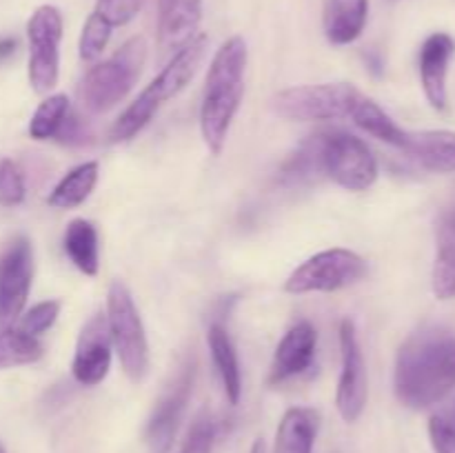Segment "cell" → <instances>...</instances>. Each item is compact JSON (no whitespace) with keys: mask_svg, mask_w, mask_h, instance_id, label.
I'll return each instance as SVG.
<instances>
[{"mask_svg":"<svg viewBox=\"0 0 455 453\" xmlns=\"http://www.w3.org/2000/svg\"><path fill=\"white\" fill-rule=\"evenodd\" d=\"M455 389V333L440 324L413 331L395 355L394 391L409 409H429Z\"/></svg>","mask_w":455,"mask_h":453,"instance_id":"1","label":"cell"},{"mask_svg":"<svg viewBox=\"0 0 455 453\" xmlns=\"http://www.w3.org/2000/svg\"><path fill=\"white\" fill-rule=\"evenodd\" d=\"M247 60V43L234 36L220 44L209 65L200 105V133L213 155H220L225 149L231 123L243 102Z\"/></svg>","mask_w":455,"mask_h":453,"instance_id":"2","label":"cell"},{"mask_svg":"<svg viewBox=\"0 0 455 453\" xmlns=\"http://www.w3.org/2000/svg\"><path fill=\"white\" fill-rule=\"evenodd\" d=\"M207 47L209 40L204 34H196L189 43L182 44L173 53L172 60L163 67V71L142 89L140 96L114 120L109 129V142L120 145V142L133 140L154 120L160 107L176 98L194 80L198 67L203 65Z\"/></svg>","mask_w":455,"mask_h":453,"instance_id":"3","label":"cell"},{"mask_svg":"<svg viewBox=\"0 0 455 453\" xmlns=\"http://www.w3.org/2000/svg\"><path fill=\"white\" fill-rule=\"evenodd\" d=\"M147 40L142 36L129 38L114 56L98 62L84 74L78 87L80 105L87 114H107L118 102L127 98L133 84L140 78V71L147 62Z\"/></svg>","mask_w":455,"mask_h":453,"instance_id":"4","label":"cell"},{"mask_svg":"<svg viewBox=\"0 0 455 453\" xmlns=\"http://www.w3.org/2000/svg\"><path fill=\"white\" fill-rule=\"evenodd\" d=\"M107 324L123 371L132 382H142L149 373V342L132 291L120 280L107 291Z\"/></svg>","mask_w":455,"mask_h":453,"instance_id":"5","label":"cell"},{"mask_svg":"<svg viewBox=\"0 0 455 453\" xmlns=\"http://www.w3.org/2000/svg\"><path fill=\"white\" fill-rule=\"evenodd\" d=\"M363 96L360 89L349 83H323L289 87L271 98L275 115L293 123H327L345 120Z\"/></svg>","mask_w":455,"mask_h":453,"instance_id":"6","label":"cell"},{"mask_svg":"<svg viewBox=\"0 0 455 453\" xmlns=\"http://www.w3.org/2000/svg\"><path fill=\"white\" fill-rule=\"evenodd\" d=\"M367 271V260L351 249H327L298 265L284 280V291L296 296L333 293L360 282Z\"/></svg>","mask_w":455,"mask_h":453,"instance_id":"7","label":"cell"},{"mask_svg":"<svg viewBox=\"0 0 455 453\" xmlns=\"http://www.w3.org/2000/svg\"><path fill=\"white\" fill-rule=\"evenodd\" d=\"M323 173L347 191H367L378 180V160L363 138L349 131H324Z\"/></svg>","mask_w":455,"mask_h":453,"instance_id":"8","label":"cell"},{"mask_svg":"<svg viewBox=\"0 0 455 453\" xmlns=\"http://www.w3.org/2000/svg\"><path fill=\"white\" fill-rule=\"evenodd\" d=\"M29 40V84L36 93H49L60 76L62 13L53 4H43L27 22Z\"/></svg>","mask_w":455,"mask_h":453,"instance_id":"9","label":"cell"},{"mask_svg":"<svg viewBox=\"0 0 455 453\" xmlns=\"http://www.w3.org/2000/svg\"><path fill=\"white\" fill-rule=\"evenodd\" d=\"M34 282V247L16 235L0 253V327H13L22 315Z\"/></svg>","mask_w":455,"mask_h":453,"instance_id":"10","label":"cell"},{"mask_svg":"<svg viewBox=\"0 0 455 453\" xmlns=\"http://www.w3.org/2000/svg\"><path fill=\"white\" fill-rule=\"evenodd\" d=\"M196 360H187L180 367L172 385L160 395L158 404L151 411L149 422L145 429V442L149 453H169L176 440L180 422L185 417L187 404H189L191 391H194Z\"/></svg>","mask_w":455,"mask_h":453,"instance_id":"11","label":"cell"},{"mask_svg":"<svg viewBox=\"0 0 455 453\" xmlns=\"http://www.w3.org/2000/svg\"><path fill=\"white\" fill-rule=\"evenodd\" d=\"M340 355L342 371L338 380L336 407L345 422L360 420L369 398V378L364 364L363 349H360L355 324L349 318L340 322Z\"/></svg>","mask_w":455,"mask_h":453,"instance_id":"12","label":"cell"},{"mask_svg":"<svg viewBox=\"0 0 455 453\" xmlns=\"http://www.w3.org/2000/svg\"><path fill=\"white\" fill-rule=\"evenodd\" d=\"M111 354H114V342H111L107 315H92L80 329L76 342L74 362H71L74 380L83 386L100 385L111 369Z\"/></svg>","mask_w":455,"mask_h":453,"instance_id":"13","label":"cell"},{"mask_svg":"<svg viewBox=\"0 0 455 453\" xmlns=\"http://www.w3.org/2000/svg\"><path fill=\"white\" fill-rule=\"evenodd\" d=\"M318 349V331L309 320L293 324L275 346L269 369V385H283L311 369Z\"/></svg>","mask_w":455,"mask_h":453,"instance_id":"14","label":"cell"},{"mask_svg":"<svg viewBox=\"0 0 455 453\" xmlns=\"http://www.w3.org/2000/svg\"><path fill=\"white\" fill-rule=\"evenodd\" d=\"M455 53V40L449 34H431L420 49V83L434 109H447V74Z\"/></svg>","mask_w":455,"mask_h":453,"instance_id":"15","label":"cell"},{"mask_svg":"<svg viewBox=\"0 0 455 453\" xmlns=\"http://www.w3.org/2000/svg\"><path fill=\"white\" fill-rule=\"evenodd\" d=\"M203 0H158V40L164 52L180 49L198 34Z\"/></svg>","mask_w":455,"mask_h":453,"instance_id":"16","label":"cell"},{"mask_svg":"<svg viewBox=\"0 0 455 453\" xmlns=\"http://www.w3.org/2000/svg\"><path fill=\"white\" fill-rule=\"evenodd\" d=\"M400 149L427 171L455 173V131H407Z\"/></svg>","mask_w":455,"mask_h":453,"instance_id":"17","label":"cell"},{"mask_svg":"<svg viewBox=\"0 0 455 453\" xmlns=\"http://www.w3.org/2000/svg\"><path fill=\"white\" fill-rule=\"evenodd\" d=\"M369 18V0H327L323 13L324 36L336 47L355 43Z\"/></svg>","mask_w":455,"mask_h":453,"instance_id":"18","label":"cell"},{"mask_svg":"<svg viewBox=\"0 0 455 453\" xmlns=\"http://www.w3.org/2000/svg\"><path fill=\"white\" fill-rule=\"evenodd\" d=\"M320 413L311 407H293L280 420L274 453H314Z\"/></svg>","mask_w":455,"mask_h":453,"instance_id":"19","label":"cell"},{"mask_svg":"<svg viewBox=\"0 0 455 453\" xmlns=\"http://www.w3.org/2000/svg\"><path fill=\"white\" fill-rule=\"evenodd\" d=\"M434 293L440 300L455 298V207L443 211L435 226Z\"/></svg>","mask_w":455,"mask_h":453,"instance_id":"20","label":"cell"},{"mask_svg":"<svg viewBox=\"0 0 455 453\" xmlns=\"http://www.w3.org/2000/svg\"><path fill=\"white\" fill-rule=\"evenodd\" d=\"M209 351H212L213 367H216L218 376H220L222 389H225L229 404H238L240 395H243V373H240L238 351H235L231 336L222 324L213 322L207 333Z\"/></svg>","mask_w":455,"mask_h":453,"instance_id":"21","label":"cell"},{"mask_svg":"<svg viewBox=\"0 0 455 453\" xmlns=\"http://www.w3.org/2000/svg\"><path fill=\"white\" fill-rule=\"evenodd\" d=\"M62 249L71 265L84 275H96L100 269V238L93 222L76 218L62 234Z\"/></svg>","mask_w":455,"mask_h":453,"instance_id":"22","label":"cell"},{"mask_svg":"<svg viewBox=\"0 0 455 453\" xmlns=\"http://www.w3.org/2000/svg\"><path fill=\"white\" fill-rule=\"evenodd\" d=\"M98 176H100V164L96 160L78 164L71 171L58 180L49 194L47 204L53 209H76L93 194L98 185Z\"/></svg>","mask_w":455,"mask_h":453,"instance_id":"23","label":"cell"},{"mask_svg":"<svg viewBox=\"0 0 455 453\" xmlns=\"http://www.w3.org/2000/svg\"><path fill=\"white\" fill-rule=\"evenodd\" d=\"M349 120H354L355 127L363 129L364 133L378 138L380 142L395 147V149L403 147L404 136H407V131H404L403 127H398V124L394 123V118H391L376 100L367 98L364 93L358 98V102H355Z\"/></svg>","mask_w":455,"mask_h":453,"instance_id":"24","label":"cell"},{"mask_svg":"<svg viewBox=\"0 0 455 453\" xmlns=\"http://www.w3.org/2000/svg\"><path fill=\"white\" fill-rule=\"evenodd\" d=\"M71 111V102L67 93H52L36 107L34 115L29 120V136L34 140H56L58 131L65 124L67 115Z\"/></svg>","mask_w":455,"mask_h":453,"instance_id":"25","label":"cell"},{"mask_svg":"<svg viewBox=\"0 0 455 453\" xmlns=\"http://www.w3.org/2000/svg\"><path fill=\"white\" fill-rule=\"evenodd\" d=\"M43 358V345L38 338L13 327H0V369L18 364L38 362Z\"/></svg>","mask_w":455,"mask_h":453,"instance_id":"26","label":"cell"},{"mask_svg":"<svg viewBox=\"0 0 455 453\" xmlns=\"http://www.w3.org/2000/svg\"><path fill=\"white\" fill-rule=\"evenodd\" d=\"M323 136L324 131L314 133L298 147L296 154L289 155L287 163L283 164L284 176L293 178V180H302V178L323 173Z\"/></svg>","mask_w":455,"mask_h":453,"instance_id":"27","label":"cell"},{"mask_svg":"<svg viewBox=\"0 0 455 453\" xmlns=\"http://www.w3.org/2000/svg\"><path fill=\"white\" fill-rule=\"evenodd\" d=\"M111 31L114 29H111L109 25H105L100 18H96L92 13V16L84 20L83 31H80V43H78L80 58H83L84 62L98 60V58L102 56V52L107 49V44H109Z\"/></svg>","mask_w":455,"mask_h":453,"instance_id":"28","label":"cell"},{"mask_svg":"<svg viewBox=\"0 0 455 453\" xmlns=\"http://www.w3.org/2000/svg\"><path fill=\"white\" fill-rule=\"evenodd\" d=\"M60 309H62L60 300H43L38 302V305L31 306L27 314H22L20 318H18L16 327L20 329V331L29 333V336L38 338L56 324L58 315H60Z\"/></svg>","mask_w":455,"mask_h":453,"instance_id":"29","label":"cell"},{"mask_svg":"<svg viewBox=\"0 0 455 453\" xmlns=\"http://www.w3.org/2000/svg\"><path fill=\"white\" fill-rule=\"evenodd\" d=\"M27 185L20 167L13 160H0V204L3 207H18L25 203Z\"/></svg>","mask_w":455,"mask_h":453,"instance_id":"30","label":"cell"},{"mask_svg":"<svg viewBox=\"0 0 455 453\" xmlns=\"http://www.w3.org/2000/svg\"><path fill=\"white\" fill-rule=\"evenodd\" d=\"M142 0H96L93 16L100 18L111 29L124 27L140 13Z\"/></svg>","mask_w":455,"mask_h":453,"instance_id":"31","label":"cell"},{"mask_svg":"<svg viewBox=\"0 0 455 453\" xmlns=\"http://www.w3.org/2000/svg\"><path fill=\"white\" fill-rule=\"evenodd\" d=\"M216 435V422H213L207 413H200V416L196 417L194 425H191L189 433H187L180 453H212Z\"/></svg>","mask_w":455,"mask_h":453,"instance_id":"32","label":"cell"},{"mask_svg":"<svg viewBox=\"0 0 455 453\" xmlns=\"http://www.w3.org/2000/svg\"><path fill=\"white\" fill-rule=\"evenodd\" d=\"M429 440L435 453H455V426L443 416V413L431 416Z\"/></svg>","mask_w":455,"mask_h":453,"instance_id":"33","label":"cell"},{"mask_svg":"<svg viewBox=\"0 0 455 453\" xmlns=\"http://www.w3.org/2000/svg\"><path fill=\"white\" fill-rule=\"evenodd\" d=\"M87 138H89V131L87 127H84V120L71 109L69 115H67L65 124H62V129L58 131L56 140L65 142V145H83Z\"/></svg>","mask_w":455,"mask_h":453,"instance_id":"34","label":"cell"},{"mask_svg":"<svg viewBox=\"0 0 455 453\" xmlns=\"http://www.w3.org/2000/svg\"><path fill=\"white\" fill-rule=\"evenodd\" d=\"M18 49V40L16 38H3L0 40V60H7L16 53Z\"/></svg>","mask_w":455,"mask_h":453,"instance_id":"35","label":"cell"},{"mask_svg":"<svg viewBox=\"0 0 455 453\" xmlns=\"http://www.w3.org/2000/svg\"><path fill=\"white\" fill-rule=\"evenodd\" d=\"M251 453H267L265 442H262V440H256V442H253V447H251Z\"/></svg>","mask_w":455,"mask_h":453,"instance_id":"36","label":"cell"},{"mask_svg":"<svg viewBox=\"0 0 455 453\" xmlns=\"http://www.w3.org/2000/svg\"><path fill=\"white\" fill-rule=\"evenodd\" d=\"M444 417H447V420L451 422V425L455 426V402L451 404V409H449V413H447V416H444Z\"/></svg>","mask_w":455,"mask_h":453,"instance_id":"37","label":"cell"},{"mask_svg":"<svg viewBox=\"0 0 455 453\" xmlns=\"http://www.w3.org/2000/svg\"><path fill=\"white\" fill-rule=\"evenodd\" d=\"M0 453H7V449H4V444H3V440H0Z\"/></svg>","mask_w":455,"mask_h":453,"instance_id":"38","label":"cell"}]
</instances>
